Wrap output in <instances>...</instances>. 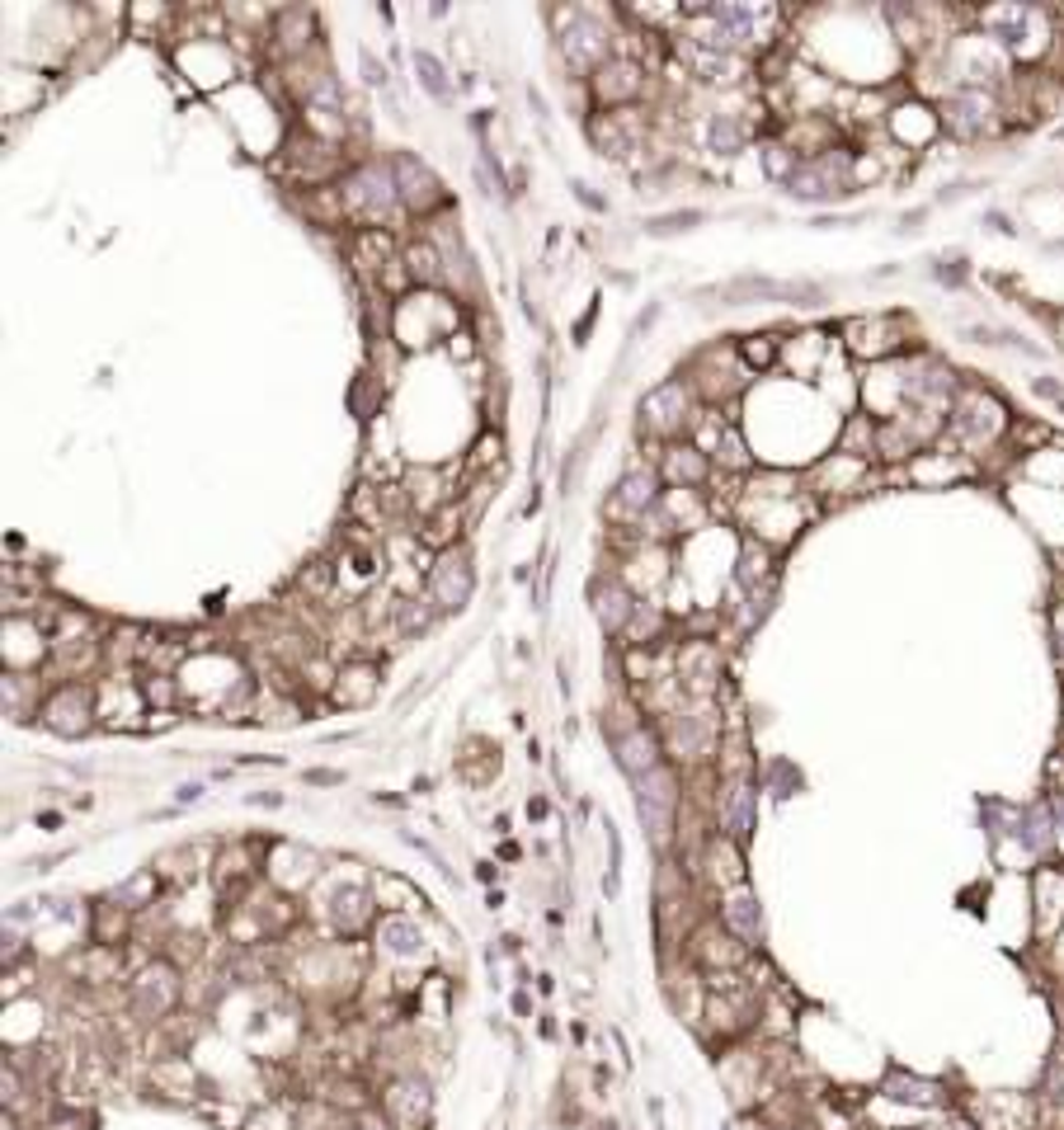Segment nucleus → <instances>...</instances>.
I'll return each mask as SVG.
<instances>
[{
  "label": "nucleus",
  "instance_id": "nucleus-1",
  "mask_svg": "<svg viewBox=\"0 0 1064 1130\" xmlns=\"http://www.w3.org/2000/svg\"><path fill=\"white\" fill-rule=\"evenodd\" d=\"M636 805H641V820L651 830V839L669 843V830H674V777L660 768L636 777Z\"/></svg>",
  "mask_w": 1064,
  "mask_h": 1130
},
{
  "label": "nucleus",
  "instance_id": "nucleus-2",
  "mask_svg": "<svg viewBox=\"0 0 1064 1130\" xmlns=\"http://www.w3.org/2000/svg\"><path fill=\"white\" fill-rule=\"evenodd\" d=\"M344 198H349V208L359 212V217H387V212L396 208L401 189L391 184V175H387V170L368 165V170H359V175L349 179V189H344Z\"/></svg>",
  "mask_w": 1064,
  "mask_h": 1130
},
{
  "label": "nucleus",
  "instance_id": "nucleus-3",
  "mask_svg": "<svg viewBox=\"0 0 1064 1130\" xmlns=\"http://www.w3.org/2000/svg\"><path fill=\"white\" fill-rule=\"evenodd\" d=\"M985 19H989L999 43L1022 47V53H1031V47H1037V34H1046V19L1027 5H999V9H989Z\"/></svg>",
  "mask_w": 1064,
  "mask_h": 1130
},
{
  "label": "nucleus",
  "instance_id": "nucleus-4",
  "mask_svg": "<svg viewBox=\"0 0 1064 1130\" xmlns=\"http://www.w3.org/2000/svg\"><path fill=\"white\" fill-rule=\"evenodd\" d=\"M787 184H792V194H800V198H838L848 189V160L844 156L815 160V165L796 170Z\"/></svg>",
  "mask_w": 1064,
  "mask_h": 1130
},
{
  "label": "nucleus",
  "instance_id": "nucleus-5",
  "mask_svg": "<svg viewBox=\"0 0 1064 1130\" xmlns=\"http://www.w3.org/2000/svg\"><path fill=\"white\" fill-rule=\"evenodd\" d=\"M561 53L570 57V66H599L603 53H607V34L603 24H594V19H575L570 28L561 34Z\"/></svg>",
  "mask_w": 1064,
  "mask_h": 1130
},
{
  "label": "nucleus",
  "instance_id": "nucleus-6",
  "mask_svg": "<svg viewBox=\"0 0 1064 1130\" xmlns=\"http://www.w3.org/2000/svg\"><path fill=\"white\" fill-rule=\"evenodd\" d=\"M947 123H951V133H961V137H980L994 123V99H989L985 90H966V95H956L947 104Z\"/></svg>",
  "mask_w": 1064,
  "mask_h": 1130
},
{
  "label": "nucleus",
  "instance_id": "nucleus-7",
  "mask_svg": "<svg viewBox=\"0 0 1064 1130\" xmlns=\"http://www.w3.org/2000/svg\"><path fill=\"white\" fill-rule=\"evenodd\" d=\"M396 184H401V203L410 208H433L443 194V179H433L414 156H396Z\"/></svg>",
  "mask_w": 1064,
  "mask_h": 1130
},
{
  "label": "nucleus",
  "instance_id": "nucleus-8",
  "mask_svg": "<svg viewBox=\"0 0 1064 1130\" xmlns=\"http://www.w3.org/2000/svg\"><path fill=\"white\" fill-rule=\"evenodd\" d=\"M641 415L651 429H678L688 415V391L678 387V382H664V387H655L651 396H645V406H641Z\"/></svg>",
  "mask_w": 1064,
  "mask_h": 1130
},
{
  "label": "nucleus",
  "instance_id": "nucleus-9",
  "mask_svg": "<svg viewBox=\"0 0 1064 1130\" xmlns=\"http://www.w3.org/2000/svg\"><path fill=\"white\" fill-rule=\"evenodd\" d=\"M429 1084H420V1078H405V1084L391 1088V1116H396L401 1126H424L429 1122Z\"/></svg>",
  "mask_w": 1064,
  "mask_h": 1130
},
{
  "label": "nucleus",
  "instance_id": "nucleus-10",
  "mask_svg": "<svg viewBox=\"0 0 1064 1130\" xmlns=\"http://www.w3.org/2000/svg\"><path fill=\"white\" fill-rule=\"evenodd\" d=\"M170 998H175V975L166 971V966H156V971H147L137 980V994H133V1008L141 1017H160L170 1008Z\"/></svg>",
  "mask_w": 1064,
  "mask_h": 1130
},
{
  "label": "nucleus",
  "instance_id": "nucleus-11",
  "mask_svg": "<svg viewBox=\"0 0 1064 1130\" xmlns=\"http://www.w3.org/2000/svg\"><path fill=\"white\" fill-rule=\"evenodd\" d=\"M466 589H471V570H466V561L462 557L439 561V570H433V593H439L443 608L458 612L466 603Z\"/></svg>",
  "mask_w": 1064,
  "mask_h": 1130
},
{
  "label": "nucleus",
  "instance_id": "nucleus-12",
  "mask_svg": "<svg viewBox=\"0 0 1064 1130\" xmlns=\"http://www.w3.org/2000/svg\"><path fill=\"white\" fill-rule=\"evenodd\" d=\"M749 830H754V786L731 782L726 786V834L731 839H749Z\"/></svg>",
  "mask_w": 1064,
  "mask_h": 1130
},
{
  "label": "nucleus",
  "instance_id": "nucleus-13",
  "mask_svg": "<svg viewBox=\"0 0 1064 1130\" xmlns=\"http://www.w3.org/2000/svg\"><path fill=\"white\" fill-rule=\"evenodd\" d=\"M80 712H85V693H80V688H66L62 698L47 706V725H53V730H62V735H80V730L90 725Z\"/></svg>",
  "mask_w": 1064,
  "mask_h": 1130
},
{
  "label": "nucleus",
  "instance_id": "nucleus-14",
  "mask_svg": "<svg viewBox=\"0 0 1064 1130\" xmlns=\"http://www.w3.org/2000/svg\"><path fill=\"white\" fill-rule=\"evenodd\" d=\"M726 923H731L735 937H744V942H754L758 937V900L749 891H735L731 900H726Z\"/></svg>",
  "mask_w": 1064,
  "mask_h": 1130
},
{
  "label": "nucleus",
  "instance_id": "nucleus-15",
  "mask_svg": "<svg viewBox=\"0 0 1064 1130\" xmlns=\"http://www.w3.org/2000/svg\"><path fill=\"white\" fill-rule=\"evenodd\" d=\"M617 504H622L626 513H641L655 504V476L651 471H632V476H622V486H617Z\"/></svg>",
  "mask_w": 1064,
  "mask_h": 1130
},
{
  "label": "nucleus",
  "instance_id": "nucleus-16",
  "mask_svg": "<svg viewBox=\"0 0 1064 1130\" xmlns=\"http://www.w3.org/2000/svg\"><path fill=\"white\" fill-rule=\"evenodd\" d=\"M594 599H599L594 608H599V622H603L607 631H617L626 618H632V599H626V589H617V584H603Z\"/></svg>",
  "mask_w": 1064,
  "mask_h": 1130
},
{
  "label": "nucleus",
  "instance_id": "nucleus-17",
  "mask_svg": "<svg viewBox=\"0 0 1064 1130\" xmlns=\"http://www.w3.org/2000/svg\"><path fill=\"white\" fill-rule=\"evenodd\" d=\"M622 768L632 773V777H645V773H655V740L651 735H632V740H622Z\"/></svg>",
  "mask_w": 1064,
  "mask_h": 1130
},
{
  "label": "nucleus",
  "instance_id": "nucleus-18",
  "mask_svg": "<svg viewBox=\"0 0 1064 1130\" xmlns=\"http://www.w3.org/2000/svg\"><path fill=\"white\" fill-rule=\"evenodd\" d=\"M414 71H420V85L429 90L433 99H452V80L433 53H414Z\"/></svg>",
  "mask_w": 1064,
  "mask_h": 1130
},
{
  "label": "nucleus",
  "instance_id": "nucleus-19",
  "mask_svg": "<svg viewBox=\"0 0 1064 1130\" xmlns=\"http://www.w3.org/2000/svg\"><path fill=\"white\" fill-rule=\"evenodd\" d=\"M693 66H697V76L716 80V85H726V80H735V57L716 53V47H697V53H693Z\"/></svg>",
  "mask_w": 1064,
  "mask_h": 1130
},
{
  "label": "nucleus",
  "instance_id": "nucleus-20",
  "mask_svg": "<svg viewBox=\"0 0 1064 1130\" xmlns=\"http://www.w3.org/2000/svg\"><path fill=\"white\" fill-rule=\"evenodd\" d=\"M702 467H707V462H702V452H697V448H674V452H669V467L664 471H669V481H683V486H693V481H702Z\"/></svg>",
  "mask_w": 1064,
  "mask_h": 1130
},
{
  "label": "nucleus",
  "instance_id": "nucleus-21",
  "mask_svg": "<svg viewBox=\"0 0 1064 1130\" xmlns=\"http://www.w3.org/2000/svg\"><path fill=\"white\" fill-rule=\"evenodd\" d=\"M697 221H702V212H669V217L645 221V231H651V236H674V231H688V227H697Z\"/></svg>",
  "mask_w": 1064,
  "mask_h": 1130
},
{
  "label": "nucleus",
  "instance_id": "nucleus-22",
  "mask_svg": "<svg viewBox=\"0 0 1064 1130\" xmlns=\"http://www.w3.org/2000/svg\"><path fill=\"white\" fill-rule=\"evenodd\" d=\"M382 937H387V952H401V956L420 952V933H414V923H391Z\"/></svg>",
  "mask_w": 1064,
  "mask_h": 1130
},
{
  "label": "nucleus",
  "instance_id": "nucleus-23",
  "mask_svg": "<svg viewBox=\"0 0 1064 1130\" xmlns=\"http://www.w3.org/2000/svg\"><path fill=\"white\" fill-rule=\"evenodd\" d=\"M739 141H744V128H739L735 118H726V114H721V118H712V147H716V151H735Z\"/></svg>",
  "mask_w": 1064,
  "mask_h": 1130
},
{
  "label": "nucleus",
  "instance_id": "nucleus-24",
  "mask_svg": "<svg viewBox=\"0 0 1064 1130\" xmlns=\"http://www.w3.org/2000/svg\"><path fill=\"white\" fill-rule=\"evenodd\" d=\"M359 66H363V76H368V85H378V90L387 85V71H382V62L368 53V47H363V53H359Z\"/></svg>",
  "mask_w": 1064,
  "mask_h": 1130
},
{
  "label": "nucleus",
  "instance_id": "nucleus-25",
  "mask_svg": "<svg viewBox=\"0 0 1064 1130\" xmlns=\"http://www.w3.org/2000/svg\"><path fill=\"white\" fill-rule=\"evenodd\" d=\"M570 189H575V198H580V203H589V208H603V198H599V194H589V184H580V179H575Z\"/></svg>",
  "mask_w": 1064,
  "mask_h": 1130
},
{
  "label": "nucleus",
  "instance_id": "nucleus-26",
  "mask_svg": "<svg viewBox=\"0 0 1064 1130\" xmlns=\"http://www.w3.org/2000/svg\"><path fill=\"white\" fill-rule=\"evenodd\" d=\"M1056 824H1060V830H1064V796H1060V801H1056Z\"/></svg>",
  "mask_w": 1064,
  "mask_h": 1130
}]
</instances>
